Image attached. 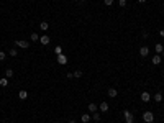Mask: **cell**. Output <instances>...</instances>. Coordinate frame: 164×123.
<instances>
[{"label":"cell","instance_id":"1","mask_svg":"<svg viewBox=\"0 0 164 123\" xmlns=\"http://www.w3.org/2000/svg\"><path fill=\"white\" fill-rule=\"evenodd\" d=\"M123 117H125V121L126 123H135V117L130 110H123Z\"/></svg>","mask_w":164,"mask_h":123},{"label":"cell","instance_id":"2","mask_svg":"<svg viewBox=\"0 0 164 123\" xmlns=\"http://www.w3.org/2000/svg\"><path fill=\"white\" fill-rule=\"evenodd\" d=\"M143 120L146 123H153L154 121V115H153V112H144L143 113Z\"/></svg>","mask_w":164,"mask_h":123},{"label":"cell","instance_id":"3","mask_svg":"<svg viewBox=\"0 0 164 123\" xmlns=\"http://www.w3.org/2000/svg\"><path fill=\"white\" fill-rule=\"evenodd\" d=\"M15 44H16L18 48H23V49L30 48V43H28V41H25V40H16V41H15Z\"/></svg>","mask_w":164,"mask_h":123},{"label":"cell","instance_id":"4","mask_svg":"<svg viewBox=\"0 0 164 123\" xmlns=\"http://www.w3.org/2000/svg\"><path fill=\"white\" fill-rule=\"evenodd\" d=\"M40 43L43 44V46H48V44L51 43V38L46 36V34H43V36H40Z\"/></svg>","mask_w":164,"mask_h":123},{"label":"cell","instance_id":"5","mask_svg":"<svg viewBox=\"0 0 164 123\" xmlns=\"http://www.w3.org/2000/svg\"><path fill=\"white\" fill-rule=\"evenodd\" d=\"M56 59H58V62H59L61 66H64L66 62H67V56H66V54H59V56H56Z\"/></svg>","mask_w":164,"mask_h":123},{"label":"cell","instance_id":"6","mask_svg":"<svg viewBox=\"0 0 164 123\" xmlns=\"http://www.w3.org/2000/svg\"><path fill=\"white\" fill-rule=\"evenodd\" d=\"M148 54H149V48H148V46H141V48H139V56L146 58Z\"/></svg>","mask_w":164,"mask_h":123},{"label":"cell","instance_id":"7","mask_svg":"<svg viewBox=\"0 0 164 123\" xmlns=\"http://www.w3.org/2000/svg\"><path fill=\"white\" fill-rule=\"evenodd\" d=\"M81 120H82V123H89L90 120H92V115H90V113H82Z\"/></svg>","mask_w":164,"mask_h":123},{"label":"cell","instance_id":"8","mask_svg":"<svg viewBox=\"0 0 164 123\" xmlns=\"http://www.w3.org/2000/svg\"><path fill=\"white\" fill-rule=\"evenodd\" d=\"M161 59H162V58H161V54H156L154 58L151 59V62H153L154 66H159V64H161Z\"/></svg>","mask_w":164,"mask_h":123},{"label":"cell","instance_id":"9","mask_svg":"<svg viewBox=\"0 0 164 123\" xmlns=\"http://www.w3.org/2000/svg\"><path fill=\"white\" fill-rule=\"evenodd\" d=\"M99 108H100V112H103V113H105V112H108V103H107V102H100Z\"/></svg>","mask_w":164,"mask_h":123},{"label":"cell","instance_id":"10","mask_svg":"<svg viewBox=\"0 0 164 123\" xmlns=\"http://www.w3.org/2000/svg\"><path fill=\"white\" fill-rule=\"evenodd\" d=\"M107 92H108V97H110V98H115V97L118 95L117 89H113V87H112V89H108V90H107Z\"/></svg>","mask_w":164,"mask_h":123},{"label":"cell","instance_id":"11","mask_svg":"<svg viewBox=\"0 0 164 123\" xmlns=\"http://www.w3.org/2000/svg\"><path fill=\"white\" fill-rule=\"evenodd\" d=\"M154 51H156V54H161V52L164 51V46H162L161 43H158V44L154 46Z\"/></svg>","mask_w":164,"mask_h":123},{"label":"cell","instance_id":"12","mask_svg":"<svg viewBox=\"0 0 164 123\" xmlns=\"http://www.w3.org/2000/svg\"><path fill=\"white\" fill-rule=\"evenodd\" d=\"M141 100H143V102H149V100H151L149 92H143V94H141Z\"/></svg>","mask_w":164,"mask_h":123},{"label":"cell","instance_id":"13","mask_svg":"<svg viewBox=\"0 0 164 123\" xmlns=\"http://www.w3.org/2000/svg\"><path fill=\"white\" fill-rule=\"evenodd\" d=\"M87 108H89V112H90V113H95V112H97V108H99V107H97L95 103H89V107H87Z\"/></svg>","mask_w":164,"mask_h":123},{"label":"cell","instance_id":"14","mask_svg":"<svg viewBox=\"0 0 164 123\" xmlns=\"http://www.w3.org/2000/svg\"><path fill=\"white\" fill-rule=\"evenodd\" d=\"M13 74H15V72H13V69H7V71H5V77H7V79H12V77H13Z\"/></svg>","mask_w":164,"mask_h":123},{"label":"cell","instance_id":"15","mask_svg":"<svg viewBox=\"0 0 164 123\" xmlns=\"http://www.w3.org/2000/svg\"><path fill=\"white\" fill-rule=\"evenodd\" d=\"M7 85H8V79L3 76L2 79H0V87H7Z\"/></svg>","mask_w":164,"mask_h":123},{"label":"cell","instance_id":"16","mask_svg":"<svg viewBox=\"0 0 164 123\" xmlns=\"http://www.w3.org/2000/svg\"><path fill=\"white\" fill-rule=\"evenodd\" d=\"M48 28H49V23H46V22H43V23H40V30L41 31H46Z\"/></svg>","mask_w":164,"mask_h":123},{"label":"cell","instance_id":"17","mask_svg":"<svg viewBox=\"0 0 164 123\" xmlns=\"http://www.w3.org/2000/svg\"><path fill=\"white\" fill-rule=\"evenodd\" d=\"M18 97L22 98V100H25V98L28 97V92H26V90H20V92H18Z\"/></svg>","mask_w":164,"mask_h":123},{"label":"cell","instance_id":"18","mask_svg":"<svg viewBox=\"0 0 164 123\" xmlns=\"http://www.w3.org/2000/svg\"><path fill=\"white\" fill-rule=\"evenodd\" d=\"M54 54H56V56L62 54V46H56V48H54Z\"/></svg>","mask_w":164,"mask_h":123},{"label":"cell","instance_id":"19","mask_svg":"<svg viewBox=\"0 0 164 123\" xmlns=\"http://www.w3.org/2000/svg\"><path fill=\"white\" fill-rule=\"evenodd\" d=\"M31 41H40V34H38V33H31Z\"/></svg>","mask_w":164,"mask_h":123},{"label":"cell","instance_id":"20","mask_svg":"<svg viewBox=\"0 0 164 123\" xmlns=\"http://www.w3.org/2000/svg\"><path fill=\"white\" fill-rule=\"evenodd\" d=\"M81 77H82V71H81V69H77V71L74 72V79H81Z\"/></svg>","mask_w":164,"mask_h":123},{"label":"cell","instance_id":"21","mask_svg":"<svg viewBox=\"0 0 164 123\" xmlns=\"http://www.w3.org/2000/svg\"><path fill=\"white\" fill-rule=\"evenodd\" d=\"M154 100H156V102H162V94H161V92H158V94L154 95Z\"/></svg>","mask_w":164,"mask_h":123},{"label":"cell","instance_id":"22","mask_svg":"<svg viewBox=\"0 0 164 123\" xmlns=\"http://www.w3.org/2000/svg\"><path fill=\"white\" fill-rule=\"evenodd\" d=\"M118 5H120L121 8H125V7L128 5V2H126V0H118Z\"/></svg>","mask_w":164,"mask_h":123},{"label":"cell","instance_id":"23","mask_svg":"<svg viewBox=\"0 0 164 123\" xmlns=\"http://www.w3.org/2000/svg\"><path fill=\"white\" fill-rule=\"evenodd\" d=\"M90 115H92V120H95V121H99V120H100V115L97 113V112H95V113H90Z\"/></svg>","mask_w":164,"mask_h":123},{"label":"cell","instance_id":"24","mask_svg":"<svg viewBox=\"0 0 164 123\" xmlns=\"http://www.w3.org/2000/svg\"><path fill=\"white\" fill-rule=\"evenodd\" d=\"M10 56H12V58H16V54H18V51H16V49H10Z\"/></svg>","mask_w":164,"mask_h":123},{"label":"cell","instance_id":"25","mask_svg":"<svg viewBox=\"0 0 164 123\" xmlns=\"http://www.w3.org/2000/svg\"><path fill=\"white\" fill-rule=\"evenodd\" d=\"M5 58H7L5 51H0V62H2V61H5Z\"/></svg>","mask_w":164,"mask_h":123},{"label":"cell","instance_id":"26","mask_svg":"<svg viewBox=\"0 0 164 123\" xmlns=\"http://www.w3.org/2000/svg\"><path fill=\"white\" fill-rule=\"evenodd\" d=\"M113 2H115V0H103V3H105L107 7H112V5H113Z\"/></svg>","mask_w":164,"mask_h":123},{"label":"cell","instance_id":"27","mask_svg":"<svg viewBox=\"0 0 164 123\" xmlns=\"http://www.w3.org/2000/svg\"><path fill=\"white\" fill-rule=\"evenodd\" d=\"M66 76H67V79H74V72H67Z\"/></svg>","mask_w":164,"mask_h":123},{"label":"cell","instance_id":"28","mask_svg":"<svg viewBox=\"0 0 164 123\" xmlns=\"http://www.w3.org/2000/svg\"><path fill=\"white\" fill-rule=\"evenodd\" d=\"M159 34H161V36L164 38V28H162V30H161V31H159Z\"/></svg>","mask_w":164,"mask_h":123},{"label":"cell","instance_id":"29","mask_svg":"<svg viewBox=\"0 0 164 123\" xmlns=\"http://www.w3.org/2000/svg\"><path fill=\"white\" fill-rule=\"evenodd\" d=\"M69 123H76V120H74V118H71V120H69Z\"/></svg>","mask_w":164,"mask_h":123},{"label":"cell","instance_id":"30","mask_svg":"<svg viewBox=\"0 0 164 123\" xmlns=\"http://www.w3.org/2000/svg\"><path fill=\"white\" fill-rule=\"evenodd\" d=\"M138 2H139V3H144V2H146V0H138Z\"/></svg>","mask_w":164,"mask_h":123},{"label":"cell","instance_id":"31","mask_svg":"<svg viewBox=\"0 0 164 123\" xmlns=\"http://www.w3.org/2000/svg\"><path fill=\"white\" fill-rule=\"evenodd\" d=\"M79 2H87V0H79Z\"/></svg>","mask_w":164,"mask_h":123},{"label":"cell","instance_id":"32","mask_svg":"<svg viewBox=\"0 0 164 123\" xmlns=\"http://www.w3.org/2000/svg\"><path fill=\"white\" fill-rule=\"evenodd\" d=\"M161 54H162V58H164V51H162V52H161Z\"/></svg>","mask_w":164,"mask_h":123},{"label":"cell","instance_id":"33","mask_svg":"<svg viewBox=\"0 0 164 123\" xmlns=\"http://www.w3.org/2000/svg\"><path fill=\"white\" fill-rule=\"evenodd\" d=\"M162 77H164V71H162Z\"/></svg>","mask_w":164,"mask_h":123},{"label":"cell","instance_id":"34","mask_svg":"<svg viewBox=\"0 0 164 123\" xmlns=\"http://www.w3.org/2000/svg\"><path fill=\"white\" fill-rule=\"evenodd\" d=\"M162 87H164V84H162Z\"/></svg>","mask_w":164,"mask_h":123}]
</instances>
